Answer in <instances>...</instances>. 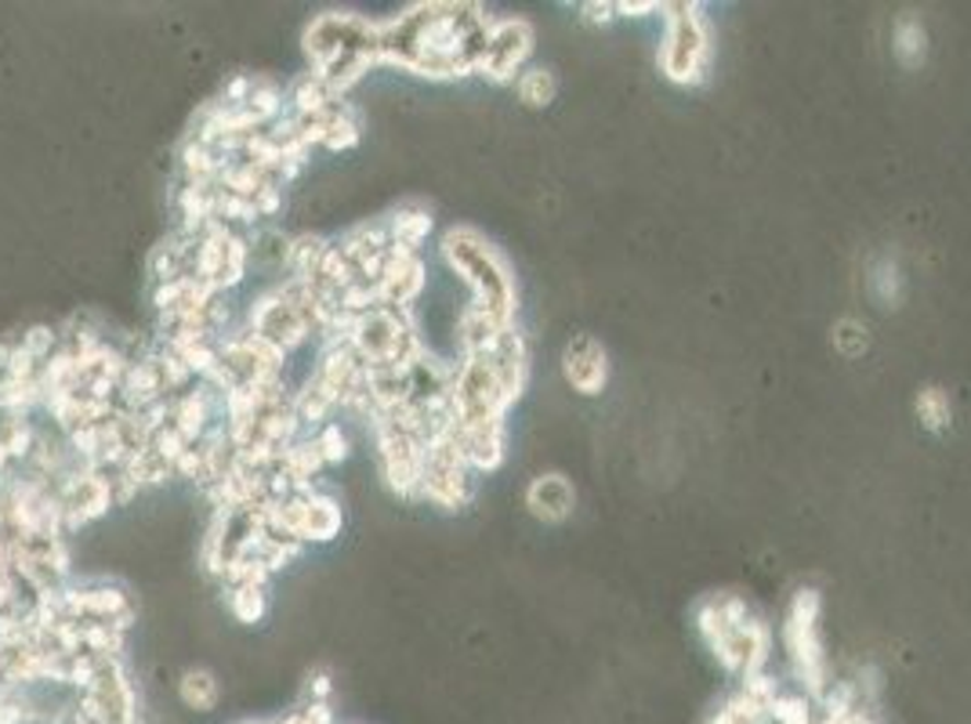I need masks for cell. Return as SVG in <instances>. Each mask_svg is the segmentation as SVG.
<instances>
[{"label":"cell","instance_id":"45","mask_svg":"<svg viewBox=\"0 0 971 724\" xmlns=\"http://www.w3.org/2000/svg\"><path fill=\"white\" fill-rule=\"evenodd\" d=\"M707 724H740V721H736V717H732V714H729V710H726V706H721V710H718V714H715V717H710Z\"/></svg>","mask_w":971,"mask_h":724},{"label":"cell","instance_id":"37","mask_svg":"<svg viewBox=\"0 0 971 724\" xmlns=\"http://www.w3.org/2000/svg\"><path fill=\"white\" fill-rule=\"evenodd\" d=\"M149 446H152V449H157V453H160L163 460H168V464H178V460H182V457H185V449H193V446H189V443H185V435H182V432H178V427H174V424H168V427H160V432H157V435H152V443H149Z\"/></svg>","mask_w":971,"mask_h":724},{"label":"cell","instance_id":"28","mask_svg":"<svg viewBox=\"0 0 971 724\" xmlns=\"http://www.w3.org/2000/svg\"><path fill=\"white\" fill-rule=\"evenodd\" d=\"M555 94H559V80L544 66H529L526 73L515 80V99L523 102L526 110H548Z\"/></svg>","mask_w":971,"mask_h":724},{"label":"cell","instance_id":"43","mask_svg":"<svg viewBox=\"0 0 971 724\" xmlns=\"http://www.w3.org/2000/svg\"><path fill=\"white\" fill-rule=\"evenodd\" d=\"M646 19V15H660V4L656 0H646V4H627V0H620L617 4V19Z\"/></svg>","mask_w":971,"mask_h":724},{"label":"cell","instance_id":"44","mask_svg":"<svg viewBox=\"0 0 971 724\" xmlns=\"http://www.w3.org/2000/svg\"><path fill=\"white\" fill-rule=\"evenodd\" d=\"M848 724H881V721H878V717H873V714H870V710H867V706H859V710H856V714H852V717H848Z\"/></svg>","mask_w":971,"mask_h":724},{"label":"cell","instance_id":"36","mask_svg":"<svg viewBox=\"0 0 971 724\" xmlns=\"http://www.w3.org/2000/svg\"><path fill=\"white\" fill-rule=\"evenodd\" d=\"M726 710H729V714L736 717L740 724H773V717H768V706L762 703V699L747 696V692H743V688L729 699Z\"/></svg>","mask_w":971,"mask_h":724},{"label":"cell","instance_id":"15","mask_svg":"<svg viewBox=\"0 0 971 724\" xmlns=\"http://www.w3.org/2000/svg\"><path fill=\"white\" fill-rule=\"evenodd\" d=\"M486 359L493 363V370H496V377H501L507 399H512V406H515V402L523 399L526 384H529V359H533V355H529L526 334L518 326H507Z\"/></svg>","mask_w":971,"mask_h":724},{"label":"cell","instance_id":"8","mask_svg":"<svg viewBox=\"0 0 971 724\" xmlns=\"http://www.w3.org/2000/svg\"><path fill=\"white\" fill-rule=\"evenodd\" d=\"M243 326L269 344H276L283 355L301 352L305 344L316 341V330L298 301V287L290 279H279L276 287L254 294L243 308Z\"/></svg>","mask_w":971,"mask_h":724},{"label":"cell","instance_id":"6","mask_svg":"<svg viewBox=\"0 0 971 724\" xmlns=\"http://www.w3.org/2000/svg\"><path fill=\"white\" fill-rule=\"evenodd\" d=\"M349 348L359 355L366 370H410L429 352L413 312L377 304L366 315L352 319Z\"/></svg>","mask_w":971,"mask_h":724},{"label":"cell","instance_id":"2","mask_svg":"<svg viewBox=\"0 0 971 724\" xmlns=\"http://www.w3.org/2000/svg\"><path fill=\"white\" fill-rule=\"evenodd\" d=\"M301 55L309 62V73L345 102L349 91L366 80L374 66H381V22L359 11L312 15L301 30Z\"/></svg>","mask_w":971,"mask_h":724},{"label":"cell","instance_id":"35","mask_svg":"<svg viewBox=\"0 0 971 724\" xmlns=\"http://www.w3.org/2000/svg\"><path fill=\"white\" fill-rule=\"evenodd\" d=\"M377 304H381V301H377V287H374V283L355 279L349 290H341V312H345L349 319H359V315L370 312V308H377Z\"/></svg>","mask_w":971,"mask_h":724},{"label":"cell","instance_id":"14","mask_svg":"<svg viewBox=\"0 0 971 724\" xmlns=\"http://www.w3.org/2000/svg\"><path fill=\"white\" fill-rule=\"evenodd\" d=\"M573 507H576V490L562 471L537 474V479L526 485V512L537 521H544V526H559V521L573 515Z\"/></svg>","mask_w":971,"mask_h":724},{"label":"cell","instance_id":"31","mask_svg":"<svg viewBox=\"0 0 971 724\" xmlns=\"http://www.w3.org/2000/svg\"><path fill=\"white\" fill-rule=\"evenodd\" d=\"M157 366H160V377H163V388H168V395H185L189 388H193V370H189V363L182 359V352L168 348V344H157Z\"/></svg>","mask_w":971,"mask_h":724},{"label":"cell","instance_id":"13","mask_svg":"<svg viewBox=\"0 0 971 724\" xmlns=\"http://www.w3.org/2000/svg\"><path fill=\"white\" fill-rule=\"evenodd\" d=\"M562 377L576 395L595 399L609 384V352L591 334H573L562 348Z\"/></svg>","mask_w":971,"mask_h":724},{"label":"cell","instance_id":"17","mask_svg":"<svg viewBox=\"0 0 971 724\" xmlns=\"http://www.w3.org/2000/svg\"><path fill=\"white\" fill-rule=\"evenodd\" d=\"M457 443H460V449H465L468 468L476 474L501 471L504 457H507V421L457 427Z\"/></svg>","mask_w":971,"mask_h":724},{"label":"cell","instance_id":"39","mask_svg":"<svg viewBox=\"0 0 971 724\" xmlns=\"http://www.w3.org/2000/svg\"><path fill=\"white\" fill-rule=\"evenodd\" d=\"M254 210H258V218H262V221L276 218V214L283 210V185L279 182H269L262 193L254 196Z\"/></svg>","mask_w":971,"mask_h":724},{"label":"cell","instance_id":"20","mask_svg":"<svg viewBox=\"0 0 971 724\" xmlns=\"http://www.w3.org/2000/svg\"><path fill=\"white\" fill-rule=\"evenodd\" d=\"M338 102H341L338 94L312 73L294 77L287 84V113L298 116V120H323Z\"/></svg>","mask_w":971,"mask_h":724},{"label":"cell","instance_id":"5","mask_svg":"<svg viewBox=\"0 0 971 724\" xmlns=\"http://www.w3.org/2000/svg\"><path fill=\"white\" fill-rule=\"evenodd\" d=\"M660 15H663V41L656 51L660 77L678 88L704 84L710 73V58H715V37H710L704 4H696V0H674V4H660Z\"/></svg>","mask_w":971,"mask_h":724},{"label":"cell","instance_id":"10","mask_svg":"<svg viewBox=\"0 0 971 724\" xmlns=\"http://www.w3.org/2000/svg\"><path fill=\"white\" fill-rule=\"evenodd\" d=\"M370 432L377 474H381L385 490L399 501L418 504L424 485V438L399 432L385 417H370Z\"/></svg>","mask_w":971,"mask_h":724},{"label":"cell","instance_id":"1","mask_svg":"<svg viewBox=\"0 0 971 724\" xmlns=\"http://www.w3.org/2000/svg\"><path fill=\"white\" fill-rule=\"evenodd\" d=\"M493 22L496 19L482 4H410L396 19L381 22V66L424 80L476 77Z\"/></svg>","mask_w":971,"mask_h":724},{"label":"cell","instance_id":"27","mask_svg":"<svg viewBox=\"0 0 971 724\" xmlns=\"http://www.w3.org/2000/svg\"><path fill=\"white\" fill-rule=\"evenodd\" d=\"M355 279H359V268H355V261L345 251H341L338 240H330L323 261H319L316 287H323L330 294H341V290H349Z\"/></svg>","mask_w":971,"mask_h":724},{"label":"cell","instance_id":"26","mask_svg":"<svg viewBox=\"0 0 971 724\" xmlns=\"http://www.w3.org/2000/svg\"><path fill=\"white\" fill-rule=\"evenodd\" d=\"M225 609L236 623L243 627H258L269 616V590L265 587H225Z\"/></svg>","mask_w":971,"mask_h":724},{"label":"cell","instance_id":"42","mask_svg":"<svg viewBox=\"0 0 971 724\" xmlns=\"http://www.w3.org/2000/svg\"><path fill=\"white\" fill-rule=\"evenodd\" d=\"M298 717L305 724H338V714H334V706H330V703H301Z\"/></svg>","mask_w":971,"mask_h":724},{"label":"cell","instance_id":"9","mask_svg":"<svg viewBox=\"0 0 971 724\" xmlns=\"http://www.w3.org/2000/svg\"><path fill=\"white\" fill-rule=\"evenodd\" d=\"M421 501L443 512H460L476 501V471L468 468L465 449L457 443V432L432 438L424 446V485Z\"/></svg>","mask_w":971,"mask_h":724},{"label":"cell","instance_id":"11","mask_svg":"<svg viewBox=\"0 0 971 724\" xmlns=\"http://www.w3.org/2000/svg\"><path fill=\"white\" fill-rule=\"evenodd\" d=\"M533 47H537V33L526 19H496L490 30V41H486V51L479 58L476 77H482L486 84L493 88H515V80L529 69Z\"/></svg>","mask_w":971,"mask_h":724},{"label":"cell","instance_id":"3","mask_svg":"<svg viewBox=\"0 0 971 724\" xmlns=\"http://www.w3.org/2000/svg\"><path fill=\"white\" fill-rule=\"evenodd\" d=\"M439 257L454 276L465 283L471 294V308L482 315H490L493 323L515 326L518 315V283L512 261L493 240H486L479 229L471 225H454L443 232L439 240Z\"/></svg>","mask_w":971,"mask_h":724},{"label":"cell","instance_id":"12","mask_svg":"<svg viewBox=\"0 0 971 724\" xmlns=\"http://www.w3.org/2000/svg\"><path fill=\"white\" fill-rule=\"evenodd\" d=\"M424 290H429V261L413 251H402V246H392L381 279H377V301L385 308H399V312H413Z\"/></svg>","mask_w":971,"mask_h":724},{"label":"cell","instance_id":"19","mask_svg":"<svg viewBox=\"0 0 971 724\" xmlns=\"http://www.w3.org/2000/svg\"><path fill=\"white\" fill-rule=\"evenodd\" d=\"M388 235H392V246H402V251L421 254V246L429 243V235L435 229L432 207L424 204H399L396 210L385 214Z\"/></svg>","mask_w":971,"mask_h":724},{"label":"cell","instance_id":"4","mask_svg":"<svg viewBox=\"0 0 971 724\" xmlns=\"http://www.w3.org/2000/svg\"><path fill=\"white\" fill-rule=\"evenodd\" d=\"M696 634L729 674H762L773 656V631L740 595H710L696 605Z\"/></svg>","mask_w":971,"mask_h":724},{"label":"cell","instance_id":"23","mask_svg":"<svg viewBox=\"0 0 971 724\" xmlns=\"http://www.w3.org/2000/svg\"><path fill=\"white\" fill-rule=\"evenodd\" d=\"M363 141V127H359V113L352 110L349 99L338 102L334 110L323 116V149L327 152H349Z\"/></svg>","mask_w":971,"mask_h":724},{"label":"cell","instance_id":"40","mask_svg":"<svg viewBox=\"0 0 971 724\" xmlns=\"http://www.w3.org/2000/svg\"><path fill=\"white\" fill-rule=\"evenodd\" d=\"M743 692L762 699L765 706H773V699L779 696V685H776V678H768V674L762 670V674H747V678H743Z\"/></svg>","mask_w":971,"mask_h":724},{"label":"cell","instance_id":"29","mask_svg":"<svg viewBox=\"0 0 971 724\" xmlns=\"http://www.w3.org/2000/svg\"><path fill=\"white\" fill-rule=\"evenodd\" d=\"M124 471L138 482V490H160V485H168L174 479V464H168L152 446L138 449V453L124 464Z\"/></svg>","mask_w":971,"mask_h":724},{"label":"cell","instance_id":"24","mask_svg":"<svg viewBox=\"0 0 971 724\" xmlns=\"http://www.w3.org/2000/svg\"><path fill=\"white\" fill-rule=\"evenodd\" d=\"M892 51L906 69H917L928 55V30L917 15H899L892 30Z\"/></svg>","mask_w":971,"mask_h":724},{"label":"cell","instance_id":"47","mask_svg":"<svg viewBox=\"0 0 971 724\" xmlns=\"http://www.w3.org/2000/svg\"><path fill=\"white\" fill-rule=\"evenodd\" d=\"M240 724H265V721H240Z\"/></svg>","mask_w":971,"mask_h":724},{"label":"cell","instance_id":"22","mask_svg":"<svg viewBox=\"0 0 971 724\" xmlns=\"http://www.w3.org/2000/svg\"><path fill=\"white\" fill-rule=\"evenodd\" d=\"M178 699H182V706L193 710V714H210V710L218 706V699H221L218 674L207 670V667L182 670V678H178Z\"/></svg>","mask_w":971,"mask_h":724},{"label":"cell","instance_id":"41","mask_svg":"<svg viewBox=\"0 0 971 724\" xmlns=\"http://www.w3.org/2000/svg\"><path fill=\"white\" fill-rule=\"evenodd\" d=\"M580 11H584V22H591V26H609V22L617 19V4H613V0H587V4H580Z\"/></svg>","mask_w":971,"mask_h":724},{"label":"cell","instance_id":"30","mask_svg":"<svg viewBox=\"0 0 971 724\" xmlns=\"http://www.w3.org/2000/svg\"><path fill=\"white\" fill-rule=\"evenodd\" d=\"M41 432L30 424V417H4V427H0V443H4L11 464H30L33 449H37Z\"/></svg>","mask_w":971,"mask_h":724},{"label":"cell","instance_id":"25","mask_svg":"<svg viewBox=\"0 0 971 724\" xmlns=\"http://www.w3.org/2000/svg\"><path fill=\"white\" fill-rule=\"evenodd\" d=\"M914 413L925 432L932 435H943L946 427L953 424V402H950V391L939 388V384H925L917 391L914 399Z\"/></svg>","mask_w":971,"mask_h":724},{"label":"cell","instance_id":"33","mask_svg":"<svg viewBox=\"0 0 971 724\" xmlns=\"http://www.w3.org/2000/svg\"><path fill=\"white\" fill-rule=\"evenodd\" d=\"M768 717H773V724H815L809 696H784V692H779L773 699V706H768Z\"/></svg>","mask_w":971,"mask_h":724},{"label":"cell","instance_id":"46","mask_svg":"<svg viewBox=\"0 0 971 724\" xmlns=\"http://www.w3.org/2000/svg\"><path fill=\"white\" fill-rule=\"evenodd\" d=\"M8 468H11V457H8L4 443H0V479H4V474H8Z\"/></svg>","mask_w":971,"mask_h":724},{"label":"cell","instance_id":"16","mask_svg":"<svg viewBox=\"0 0 971 724\" xmlns=\"http://www.w3.org/2000/svg\"><path fill=\"white\" fill-rule=\"evenodd\" d=\"M160 399H171V395H168V388H163V377H160V366H157V348H149V352H141L132 366H127L121 391H116V406L127 410V413H141V410H149L152 402H160Z\"/></svg>","mask_w":971,"mask_h":724},{"label":"cell","instance_id":"21","mask_svg":"<svg viewBox=\"0 0 971 724\" xmlns=\"http://www.w3.org/2000/svg\"><path fill=\"white\" fill-rule=\"evenodd\" d=\"M330 240L327 235H290L287 243V257H283V279H294V283H305V287H312L316 283V272H319V261H323Z\"/></svg>","mask_w":971,"mask_h":724},{"label":"cell","instance_id":"7","mask_svg":"<svg viewBox=\"0 0 971 724\" xmlns=\"http://www.w3.org/2000/svg\"><path fill=\"white\" fill-rule=\"evenodd\" d=\"M820 612H823V598L815 587H801L787 605L784 616V645L787 656L795 663V674L804 688V696L820 703L826 685V652H823V637H820Z\"/></svg>","mask_w":971,"mask_h":724},{"label":"cell","instance_id":"18","mask_svg":"<svg viewBox=\"0 0 971 724\" xmlns=\"http://www.w3.org/2000/svg\"><path fill=\"white\" fill-rule=\"evenodd\" d=\"M290 406H294V413H298V421H301V427H305V435H316L319 427L334 421V413L341 410V402H338L334 391H330L323 381H319L316 374H309V377H305V384H301L298 391H294Z\"/></svg>","mask_w":971,"mask_h":724},{"label":"cell","instance_id":"38","mask_svg":"<svg viewBox=\"0 0 971 724\" xmlns=\"http://www.w3.org/2000/svg\"><path fill=\"white\" fill-rule=\"evenodd\" d=\"M330 696H334V678H330V670L316 667L305 678V703H330Z\"/></svg>","mask_w":971,"mask_h":724},{"label":"cell","instance_id":"32","mask_svg":"<svg viewBox=\"0 0 971 724\" xmlns=\"http://www.w3.org/2000/svg\"><path fill=\"white\" fill-rule=\"evenodd\" d=\"M312 438H316L319 453H323V464H327V468L345 464V460L352 457V438H349V432H345V427H341L338 421L323 424Z\"/></svg>","mask_w":971,"mask_h":724},{"label":"cell","instance_id":"34","mask_svg":"<svg viewBox=\"0 0 971 724\" xmlns=\"http://www.w3.org/2000/svg\"><path fill=\"white\" fill-rule=\"evenodd\" d=\"M19 344H22V348H26L30 355H37L41 363H47V359H52V355L58 352V344H62V334H58L55 326L37 323V326H30L26 334L19 337Z\"/></svg>","mask_w":971,"mask_h":724}]
</instances>
